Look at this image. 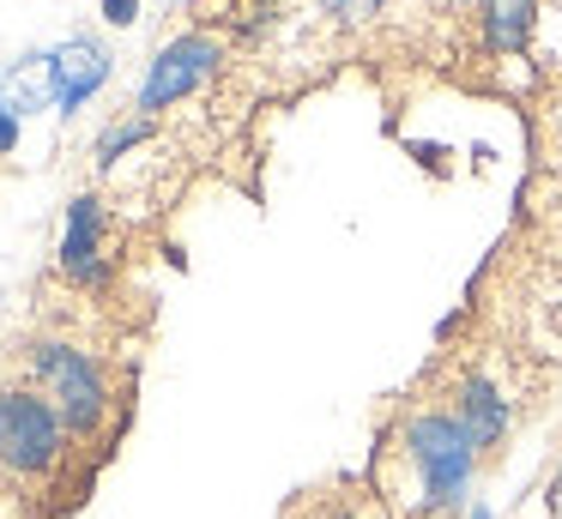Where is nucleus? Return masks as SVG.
<instances>
[{
	"label": "nucleus",
	"mask_w": 562,
	"mask_h": 519,
	"mask_svg": "<svg viewBox=\"0 0 562 519\" xmlns=\"http://www.w3.org/2000/svg\"><path fill=\"white\" fill-rule=\"evenodd\" d=\"M400 453H405V471H412V514L417 519L465 507L477 453L465 441V429L453 422V410H417V417H405Z\"/></svg>",
	"instance_id": "f257e3e1"
},
{
	"label": "nucleus",
	"mask_w": 562,
	"mask_h": 519,
	"mask_svg": "<svg viewBox=\"0 0 562 519\" xmlns=\"http://www.w3.org/2000/svg\"><path fill=\"white\" fill-rule=\"evenodd\" d=\"M31 374H37V393L61 410V422L74 435H98L115 410V393H110V374L91 350L67 345V338H43L31 350Z\"/></svg>",
	"instance_id": "f03ea898"
},
{
	"label": "nucleus",
	"mask_w": 562,
	"mask_h": 519,
	"mask_svg": "<svg viewBox=\"0 0 562 519\" xmlns=\"http://www.w3.org/2000/svg\"><path fill=\"white\" fill-rule=\"evenodd\" d=\"M67 422L37 386H7L0 393V471L7 477H49L67 459Z\"/></svg>",
	"instance_id": "7ed1b4c3"
},
{
	"label": "nucleus",
	"mask_w": 562,
	"mask_h": 519,
	"mask_svg": "<svg viewBox=\"0 0 562 519\" xmlns=\"http://www.w3.org/2000/svg\"><path fill=\"white\" fill-rule=\"evenodd\" d=\"M218 60H224V43L218 36H206V31H182V36H170V43L151 55V67H146V79H139V97H134V109L139 115H164L170 103H182V97H194L200 84L218 72Z\"/></svg>",
	"instance_id": "20e7f679"
},
{
	"label": "nucleus",
	"mask_w": 562,
	"mask_h": 519,
	"mask_svg": "<svg viewBox=\"0 0 562 519\" xmlns=\"http://www.w3.org/2000/svg\"><path fill=\"white\" fill-rule=\"evenodd\" d=\"M61 278L79 290H103L110 284V217H103L98 193H74L67 200V224H61Z\"/></svg>",
	"instance_id": "39448f33"
},
{
	"label": "nucleus",
	"mask_w": 562,
	"mask_h": 519,
	"mask_svg": "<svg viewBox=\"0 0 562 519\" xmlns=\"http://www.w3.org/2000/svg\"><path fill=\"white\" fill-rule=\"evenodd\" d=\"M43 84H49V103L61 115H74L110 84V48L98 36H67L43 55Z\"/></svg>",
	"instance_id": "423d86ee"
},
{
	"label": "nucleus",
	"mask_w": 562,
	"mask_h": 519,
	"mask_svg": "<svg viewBox=\"0 0 562 519\" xmlns=\"http://www.w3.org/2000/svg\"><path fill=\"white\" fill-rule=\"evenodd\" d=\"M453 422L465 429L472 453H496L502 435H508V422H514V405H508V393H502L490 374H465V381H460V405H453Z\"/></svg>",
	"instance_id": "0eeeda50"
},
{
	"label": "nucleus",
	"mask_w": 562,
	"mask_h": 519,
	"mask_svg": "<svg viewBox=\"0 0 562 519\" xmlns=\"http://www.w3.org/2000/svg\"><path fill=\"white\" fill-rule=\"evenodd\" d=\"M532 24H538V0H484V43L496 48V55L526 48Z\"/></svg>",
	"instance_id": "6e6552de"
},
{
	"label": "nucleus",
	"mask_w": 562,
	"mask_h": 519,
	"mask_svg": "<svg viewBox=\"0 0 562 519\" xmlns=\"http://www.w3.org/2000/svg\"><path fill=\"white\" fill-rule=\"evenodd\" d=\"M151 139V115H134V121H115L110 133L98 139V163H115L122 151H134V145Z\"/></svg>",
	"instance_id": "1a4fd4ad"
},
{
	"label": "nucleus",
	"mask_w": 562,
	"mask_h": 519,
	"mask_svg": "<svg viewBox=\"0 0 562 519\" xmlns=\"http://www.w3.org/2000/svg\"><path fill=\"white\" fill-rule=\"evenodd\" d=\"M103 24H115V31H127V24L139 19V0H98Z\"/></svg>",
	"instance_id": "9d476101"
},
{
	"label": "nucleus",
	"mask_w": 562,
	"mask_h": 519,
	"mask_svg": "<svg viewBox=\"0 0 562 519\" xmlns=\"http://www.w3.org/2000/svg\"><path fill=\"white\" fill-rule=\"evenodd\" d=\"M387 7V0H333V12L339 19H351V24H363V19H375V12Z\"/></svg>",
	"instance_id": "9b49d317"
},
{
	"label": "nucleus",
	"mask_w": 562,
	"mask_h": 519,
	"mask_svg": "<svg viewBox=\"0 0 562 519\" xmlns=\"http://www.w3.org/2000/svg\"><path fill=\"white\" fill-rule=\"evenodd\" d=\"M19 133H25V121H19L13 109H0V157L19 151Z\"/></svg>",
	"instance_id": "f8f14e48"
},
{
	"label": "nucleus",
	"mask_w": 562,
	"mask_h": 519,
	"mask_svg": "<svg viewBox=\"0 0 562 519\" xmlns=\"http://www.w3.org/2000/svg\"><path fill=\"white\" fill-rule=\"evenodd\" d=\"M550 514L562 519V465H557V477H550Z\"/></svg>",
	"instance_id": "ddd939ff"
},
{
	"label": "nucleus",
	"mask_w": 562,
	"mask_h": 519,
	"mask_svg": "<svg viewBox=\"0 0 562 519\" xmlns=\"http://www.w3.org/2000/svg\"><path fill=\"white\" fill-rule=\"evenodd\" d=\"M436 7H477V0H436Z\"/></svg>",
	"instance_id": "4468645a"
},
{
	"label": "nucleus",
	"mask_w": 562,
	"mask_h": 519,
	"mask_svg": "<svg viewBox=\"0 0 562 519\" xmlns=\"http://www.w3.org/2000/svg\"><path fill=\"white\" fill-rule=\"evenodd\" d=\"M472 519H490V507H472Z\"/></svg>",
	"instance_id": "2eb2a0df"
}]
</instances>
